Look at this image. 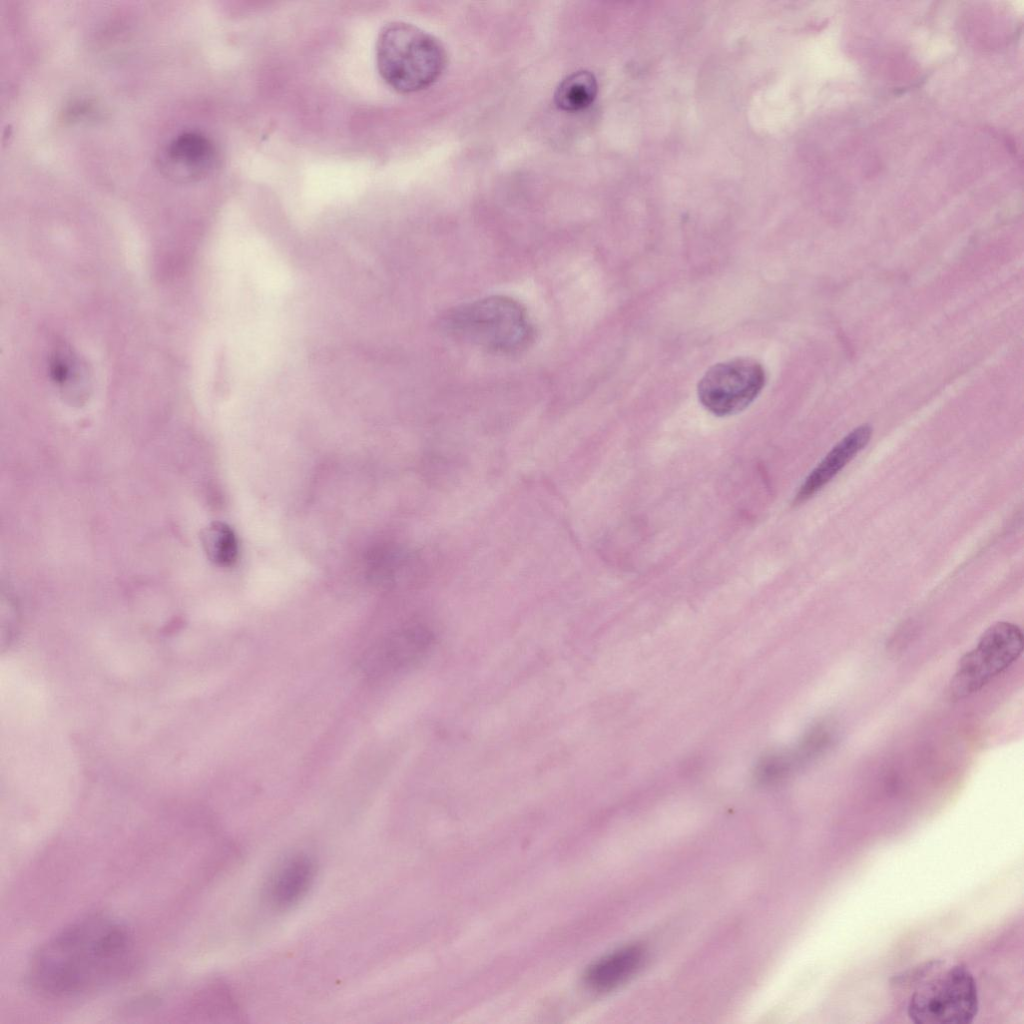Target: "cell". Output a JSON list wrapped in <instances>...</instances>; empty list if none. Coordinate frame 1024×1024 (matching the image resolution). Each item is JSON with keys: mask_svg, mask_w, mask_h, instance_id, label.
Listing matches in <instances>:
<instances>
[{"mask_svg": "<svg viewBox=\"0 0 1024 1024\" xmlns=\"http://www.w3.org/2000/svg\"><path fill=\"white\" fill-rule=\"evenodd\" d=\"M894 999L916 1024H967L979 1010L976 981L962 963L929 959L895 974Z\"/></svg>", "mask_w": 1024, "mask_h": 1024, "instance_id": "cell-2", "label": "cell"}, {"mask_svg": "<svg viewBox=\"0 0 1024 1024\" xmlns=\"http://www.w3.org/2000/svg\"><path fill=\"white\" fill-rule=\"evenodd\" d=\"M444 331L456 340L493 354L515 355L535 340L526 308L512 297L491 295L446 312Z\"/></svg>", "mask_w": 1024, "mask_h": 1024, "instance_id": "cell-3", "label": "cell"}, {"mask_svg": "<svg viewBox=\"0 0 1024 1024\" xmlns=\"http://www.w3.org/2000/svg\"><path fill=\"white\" fill-rule=\"evenodd\" d=\"M765 381L761 363L737 357L710 367L698 383L697 394L710 413L730 416L747 408L760 394Z\"/></svg>", "mask_w": 1024, "mask_h": 1024, "instance_id": "cell-6", "label": "cell"}, {"mask_svg": "<svg viewBox=\"0 0 1024 1024\" xmlns=\"http://www.w3.org/2000/svg\"><path fill=\"white\" fill-rule=\"evenodd\" d=\"M314 876L315 863L309 856H293L277 871L271 882V901L284 908L297 903L308 891Z\"/></svg>", "mask_w": 1024, "mask_h": 1024, "instance_id": "cell-11", "label": "cell"}, {"mask_svg": "<svg viewBox=\"0 0 1024 1024\" xmlns=\"http://www.w3.org/2000/svg\"><path fill=\"white\" fill-rule=\"evenodd\" d=\"M638 946L621 948L599 959L585 973V983L593 990H611L628 979L642 961Z\"/></svg>", "mask_w": 1024, "mask_h": 1024, "instance_id": "cell-12", "label": "cell"}, {"mask_svg": "<svg viewBox=\"0 0 1024 1024\" xmlns=\"http://www.w3.org/2000/svg\"><path fill=\"white\" fill-rule=\"evenodd\" d=\"M376 65L383 81L400 93L423 90L442 74L447 54L442 43L402 21L385 24L376 40Z\"/></svg>", "mask_w": 1024, "mask_h": 1024, "instance_id": "cell-4", "label": "cell"}, {"mask_svg": "<svg viewBox=\"0 0 1024 1024\" xmlns=\"http://www.w3.org/2000/svg\"><path fill=\"white\" fill-rule=\"evenodd\" d=\"M134 962L128 928L110 916L92 914L47 939L30 960L28 978L44 997H77L124 978Z\"/></svg>", "mask_w": 1024, "mask_h": 1024, "instance_id": "cell-1", "label": "cell"}, {"mask_svg": "<svg viewBox=\"0 0 1024 1024\" xmlns=\"http://www.w3.org/2000/svg\"><path fill=\"white\" fill-rule=\"evenodd\" d=\"M243 251L248 277L258 292L278 297L290 290L291 272L275 248L264 243H251Z\"/></svg>", "mask_w": 1024, "mask_h": 1024, "instance_id": "cell-10", "label": "cell"}, {"mask_svg": "<svg viewBox=\"0 0 1024 1024\" xmlns=\"http://www.w3.org/2000/svg\"><path fill=\"white\" fill-rule=\"evenodd\" d=\"M1022 651L1023 634L1017 625L1004 621L993 624L960 659L951 680V695L963 699L978 692L1010 667Z\"/></svg>", "mask_w": 1024, "mask_h": 1024, "instance_id": "cell-5", "label": "cell"}, {"mask_svg": "<svg viewBox=\"0 0 1024 1024\" xmlns=\"http://www.w3.org/2000/svg\"><path fill=\"white\" fill-rule=\"evenodd\" d=\"M871 434L870 426L861 425L842 438L805 478L794 503L808 500L828 484L868 444Z\"/></svg>", "mask_w": 1024, "mask_h": 1024, "instance_id": "cell-9", "label": "cell"}, {"mask_svg": "<svg viewBox=\"0 0 1024 1024\" xmlns=\"http://www.w3.org/2000/svg\"><path fill=\"white\" fill-rule=\"evenodd\" d=\"M204 551L218 566H231L238 556V541L234 531L225 523L213 522L202 532Z\"/></svg>", "mask_w": 1024, "mask_h": 1024, "instance_id": "cell-14", "label": "cell"}, {"mask_svg": "<svg viewBox=\"0 0 1024 1024\" xmlns=\"http://www.w3.org/2000/svg\"><path fill=\"white\" fill-rule=\"evenodd\" d=\"M218 160L212 140L198 131H185L165 144L157 163L161 173L178 183H191L207 177Z\"/></svg>", "mask_w": 1024, "mask_h": 1024, "instance_id": "cell-7", "label": "cell"}, {"mask_svg": "<svg viewBox=\"0 0 1024 1024\" xmlns=\"http://www.w3.org/2000/svg\"><path fill=\"white\" fill-rule=\"evenodd\" d=\"M432 642L433 635L425 627H404L380 641L367 653L363 669L368 675L380 676L407 668L425 656Z\"/></svg>", "mask_w": 1024, "mask_h": 1024, "instance_id": "cell-8", "label": "cell"}, {"mask_svg": "<svg viewBox=\"0 0 1024 1024\" xmlns=\"http://www.w3.org/2000/svg\"><path fill=\"white\" fill-rule=\"evenodd\" d=\"M598 84L595 75L579 70L565 77L557 86L554 100L558 108L576 112L590 106L596 98Z\"/></svg>", "mask_w": 1024, "mask_h": 1024, "instance_id": "cell-13", "label": "cell"}]
</instances>
